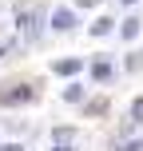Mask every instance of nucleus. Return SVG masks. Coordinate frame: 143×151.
Segmentation results:
<instances>
[{"instance_id": "6e6552de", "label": "nucleus", "mask_w": 143, "mask_h": 151, "mask_svg": "<svg viewBox=\"0 0 143 151\" xmlns=\"http://www.w3.org/2000/svg\"><path fill=\"white\" fill-rule=\"evenodd\" d=\"M139 32V20H123V40H131Z\"/></svg>"}, {"instance_id": "0eeeda50", "label": "nucleus", "mask_w": 143, "mask_h": 151, "mask_svg": "<svg viewBox=\"0 0 143 151\" xmlns=\"http://www.w3.org/2000/svg\"><path fill=\"white\" fill-rule=\"evenodd\" d=\"M131 119H139V123H143V96L131 99Z\"/></svg>"}, {"instance_id": "9d476101", "label": "nucleus", "mask_w": 143, "mask_h": 151, "mask_svg": "<svg viewBox=\"0 0 143 151\" xmlns=\"http://www.w3.org/2000/svg\"><path fill=\"white\" fill-rule=\"evenodd\" d=\"M88 111H91V115H103V111H107V99H96V104H88Z\"/></svg>"}, {"instance_id": "f257e3e1", "label": "nucleus", "mask_w": 143, "mask_h": 151, "mask_svg": "<svg viewBox=\"0 0 143 151\" xmlns=\"http://www.w3.org/2000/svg\"><path fill=\"white\" fill-rule=\"evenodd\" d=\"M24 99H32V88H24V83H12V88L0 91V104L12 107V104H24Z\"/></svg>"}, {"instance_id": "7ed1b4c3", "label": "nucleus", "mask_w": 143, "mask_h": 151, "mask_svg": "<svg viewBox=\"0 0 143 151\" xmlns=\"http://www.w3.org/2000/svg\"><path fill=\"white\" fill-rule=\"evenodd\" d=\"M52 28L56 32H72L75 28V16L68 12V8H56V12H52Z\"/></svg>"}, {"instance_id": "9b49d317", "label": "nucleus", "mask_w": 143, "mask_h": 151, "mask_svg": "<svg viewBox=\"0 0 143 151\" xmlns=\"http://www.w3.org/2000/svg\"><path fill=\"white\" fill-rule=\"evenodd\" d=\"M119 151H143V139H131V143H123Z\"/></svg>"}, {"instance_id": "423d86ee", "label": "nucleus", "mask_w": 143, "mask_h": 151, "mask_svg": "<svg viewBox=\"0 0 143 151\" xmlns=\"http://www.w3.org/2000/svg\"><path fill=\"white\" fill-rule=\"evenodd\" d=\"M91 32H96V36H107V32H111V20H107V16H103V20H96V24H91Z\"/></svg>"}, {"instance_id": "f8f14e48", "label": "nucleus", "mask_w": 143, "mask_h": 151, "mask_svg": "<svg viewBox=\"0 0 143 151\" xmlns=\"http://www.w3.org/2000/svg\"><path fill=\"white\" fill-rule=\"evenodd\" d=\"M0 151H24L20 143H4V147H0Z\"/></svg>"}, {"instance_id": "f03ea898", "label": "nucleus", "mask_w": 143, "mask_h": 151, "mask_svg": "<svg viewBox=\"0 0 143 151\" xmlns=\"http://www.w3.org/2000/svg\"><path fill=\"white\" fill-rule=\"evenodd\" d=\"M36 20H40V12H36V8L20 12V32H24V40H36Z\"/></svg>"}, {"instance_id": "39448f33", "label": "nucleus", "mask_w": 143, "mask_h": 151, "mask_svg": "<svg viewBox=\"0 0 143 151\" xmlns=\"http://www.w3.org/2000/svg\"><path fill=\"white\" fill-rule=\"evenodd\" d=\"M80 72V60H56V76H75Z\"/></svg>"}, {"instance_id": "4468645a", "label": "nucleus", "mask_w": 143, "mask_h": 151, "mask_svg": "<svg viewBox=\"0 0 143 151\" xmlns=\"http://www.w3.org/2000/svg\"><path fill=\"white\" fill-rule=\"evenodd\" d=\"M56 151H72V147H56Z\"/></svg>"}, {"instance_id": "20e7f679", "label": "nucleus", "mask_w": 143, "mask_h": 151, "mask_svg": "<svg viewBox=\"0 0 143 151\" xmlns=\"http://www.w3.org/2000/svg\"><path fill=\"white\" fill-rule=\"evenodd\" d=\"M91 76H96L99 83H103V80H111V64H107V60H96V64H91Z\"/></svg>"}, {"instance_id": "2eb2a0df", "label": "nucleus", "mask_w": 143, "mask_h": 151, "mask_svg": "<svg viewBox=\"0 0 143 151\" xmlns=\"http://www.w3.org/2000/svg\"><path fill=\"white\" fill-rule=\"evenodd\" d=\"M123 4H135V0H123Z\"/></svg>"}, {"instance_id": "ddd939ff", "label": "nucleus", "mask_w": 143, "mask_h": 151, "mask_svg": "<svg viewBox=\"0 0 143 151\" xmlns=\"http://www.w3.org/2000/svg\"><path fill=\"white\" fill-rule=\"evenodd\" d=\"M80 4H83V8H91V4H99V0H80Z\"/></svg>"}, {"instance_id": "1a4fd4ad", "label": "nucleus", "mask_w": 143, "mask_h": 151, "mask_svg": "<svg viewBox=\"0 0 143 151\" xmlns=\"http://www.w3.org/2000/svg\"><path fill=\"white\" fill-rule=\"evenodd\" d=\"M64 99H72V104H75V99H83V88H80V83H72V88L64 91Z\"/></svg>"}]
</instances>
